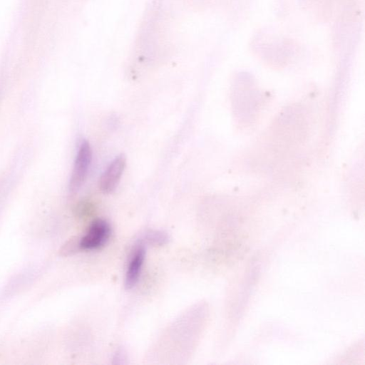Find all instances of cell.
<instances>
[{"mask_svg": "<svg viewBox=\"0 0 365 365\" xmlns=\"http://www.w3.org/2000/svg\"><path fill=\"white\" fill-rule=\"evenodd\" d=\"M250 83H240L232 93L235 115L243 124L251 123L257 116L262 100L261 93Z\"/></svg>", "mask_w": 365, "mask_h": 365, "instance_id": "1", "label": "cell"}, {"mask_svg": "<svg viewBox=\"0 0 365 365\" xmlns=\"http://www.w3.org/2000/svg\"><path fill=\"white\" fill-rule=\"evenodd\" d=\"M92 161V149L87 140H83L78 150L71 173L69 190L76 192L87 178Z\"/></svg>", "mask_w": 365, "mask_h": 365, "instance_id": "2", "label": "cell"}, {"mask_svg": "<svg viewBox=\"0 0 365 365\" xmlns=\"http://www.w3.org/2000/svg\"><path fill=\"white\" fill-rule=\"evenodd\" d=\"M111 229L103 219H96L91 224L87 232L81 238L79 247L82 250H92L102 247L108 240Z\"/></svg>", "mask_w": 365, "mask_h": 365, "instance_id": "3", "label": "cell"}, {"mask_svg": "<svg viewBox=\"0 0 365 365\" xmlns=\"http://www.w3.org/2000/svg\"><path fill=\"white\" fill-rule=\"evenodd\" d=\"M126 165V158L123 154L116 156L102 173L99 180V187L106 194L111 193L117 187Z\"/></svg>", "mask_w": 365, "mask_h": 365, "instance_id": "4", "label": "cell"}, {"mask_svg": "<svg viewBox=\"0 0 365 365\" xmlns=\"http://www.w3.org/2000/svg\"><path fill=\"white\" fill-rule=\"evenodd\" d=\"M145 248L142 245L138 246L134 250L125 274V286L127 289H131L138 282L145 259Z\"/></svg>", "mask_w": 365, "mask_h": 365, "instance_id": "5", "label": "cell"}, {"mask_svg": "<svg viewBox=\"0 0 365 365\" xmlns=\"http://www.w3.org/2000/svg\"><path fill=\"white\" fill-rule=\"evenodd\" d=\"M168 240L167 235L162 232L153 231L148 234V240L154 245H164L167 242Z\"/></svg>", "mask_w": 365, "mask_h": 365, "instance_id": "6", "label": "cell"}]
</instances>
